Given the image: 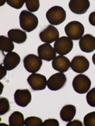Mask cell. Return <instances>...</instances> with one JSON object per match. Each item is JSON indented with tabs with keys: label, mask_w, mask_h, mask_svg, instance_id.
I'll return each instance as SVG.
<instances>
[{
	"label": "cell",
	"mask_w": 95,
	"mask_h": 126,
	"mask_svg": "<svg viewBox=\"0 0 95 126\" xmlns=\"http://www.w3.org/2000/svg\"><path fill=\"white\" fill-rule=\"evenodd\" d=\"M38 56L42 60L50 62L56 57V52L54 47L51 46L48 43H44V44L38 47L37 48Z\"/></svg>",
	"instance_id": "cell-12"
},
{
	"label": "cell",
	"mask_w": 95,
	"mask_h": 126,
	"mask_svg": "<svg viewBox=\"0 0 95 126\" xmlns=\"http://www.w3.org/2000/svg\"><path fill=\"white\" fill-rule=\"evenodd\" d=\"M89 21L91 25L95 26V11L92 12L89 16Z\"/></svg>",
	"instance_id": "cell-29"
},
{
	"label": "cell",
	"mask_w": 95,
	"mask_h": 126,
	"mask_svg": "<svg viewBox=\"0 0 95 126\" xmlns=\"http://www.w3.org/2000/svg\"><path fill=\"white\" fill-rule=\"evenodd\" d=\"M86 101L90 106L95 107V88L90 90L86 94Z\"/></svg>",
	"instance_id": "cell-25"
},
{
	"label": "cell",
	"mask_w": 95,
	"mask_h": 126,
	"mask_svg": "<svg viewBox=\"0 0 95 126\" xmlns=\"http://www.w3.org/2000/svg\"><path fill=\"white\" fill-rule=\"evenodd\" d=\"M73 48V41L67 36L59 37L54 43V49L59 55L69 54Z\"/></svg>",
	"instance_id": "cell-5"
},
{
	"label": "cell",
	"mask_w": 95,
	"mask_h": 126,
	"mask_svg": "<svg viewBox=\"0 0 95 126\" xmlns=\"http://www.w3.org/2000/svg\"><path fill=\"white\" fill-rule=\"evenodd\" d=\"M71 62L64 55H58L52 60V67L59 73H65L69 69Z\"/></svg>",
	"instance_id": "cell-15"
},
{
	"label": "cell",
	"mask_w": 95,
	"mask_h": 126,
	"mask_svg": "<svg viewBox=\"0 0 95 126\" xmlns=\"http://www.w3.org/2000/svg\"><path fill=\"white\" fill-rule=\"evenodd\" d=\"M90 62L84 56H75L71 62V68L74 72L83 73L89 69Z\"/></svg>",
	"instance_id": "cell-10"
},
{
	"label": "cell",
	"mask_w": 95,
	"mask_h": 126,
	"mask_svg": "<svg viewBox=\"0 0 95 126\" xmlns=\"http://www.w3.org/2000/svg\"><path fill=\"white\" fill-rule=\"evenodd\" d=\"M66 11L63 7L55 6L51 7L46 13V18L51 25H58L66 20Z\"/></svg>",
	"instance_id": "cell-2"
},
{
	"label": "cell",
	"mask_w": 95,
	"mask_h": 126,
	"mask_svg": "<svg viewBox=\"0 0 95 126\" xmlns=\"http://www.w3.org/2000/svg\"><path fill=\"white\" fill-rule=\"evenodd\" d=\"M6 3L10 6L14 8V9L19 10L23 6V5L25 3V2L21 1V0H7Z\"/></svg>",
	"instance_id": "cell-26"
},
{
	"label": "cell",
	"mask_w": 95,
	"mask_h": 126,
	"mask_svg": "<svg viewBox=\"0 0 95 126\" xmlns=\"http://www.w3.org/2000/svg\"><path fill=\"white\" fill-rule=\"evenodd\" d=\"M67 77L64 73H57L51 76L48 80L47 86L51 91H57L64 86Z\"/></svg>",
	"instance_id": "cell-9"
},
{
	"label": "cell",
	"mask_w": 95,
	"mask_h": 126,
	"mask_svg": "<svg viewBox=\"0 0 95 126\" xmlns=\"http://www.w3.org/2000/svg\"><path fill=\"white\" fill-rule=\"evenodd\" d=\"M90 2L88 0H71L69 2V8L75 14H83L88 10Z\"/></svg>",
	"instance_id": "cell-13"
},
{
	"label": "cell",
	"mask_w": 95,
	"mask_h": 126,
	"mask_svg": "<svg viewBox=\"0 0 95 126\" xmlns=\"http://www.w3.org/2000/svg\"><path fill=\"white\" fill-rule=\"evenodd\" d=\"M8 37H9L12 41L16 43H25L27 39V35L25 31L20 29H10L8 32Z\"/></svg>",
	"instance_id": "cell-17"
},
{
	"label": "cell",
	"mask_w": 95,
	"mask_h": 126,
	"mask_svg": "<svg viewBox=\"0 0 95 126\" xmlns=\"http://www.w3.org/2000/svg\"><path fill=\"white\" fill-rule=\"evenodd\" d=\"M32 95L28 89H18L14 93V101L16 104L22 107H25L30 103Z\"/></svg>",
	"instance_id": "cell-11"
},
{
	"label": "cell",
	"mask_w": 95,
	"mask_h": 126,
	"mask_svg": "<svg viewBox=\"0 0 95 126\" xmlns=\"http://www.w3.org/2000/svg\"><path fill=\"white\" fill-rule=\"evenodd\" d=\"M0 69H1V77H0V80H2L5 76H6V71L7 69L5 68V66L3 65V64H1L0 65Z\"/></svg>",
	"instance_id": "cell-30"
},
{
	"label": "cell",
	"mask_w": 95,
	"mask_h": 126,
	"mask_svg": "<svg viewBox=\"0 0 95 126\" xmlns=\"http://www.w3.org/2000/svg\"><path fill=\"white\" fill-rule=\"evenodd\" d=\"M27 81L33 90L41 91L45 89L48 80L44 75L35 73H32L30 76H29V77L27 79Z\"/></svg>",
	"instance_id": "cell-7"
},
{
	"label": "cell",
	"mask_w": 95,
	"mask_h": 126,
	"mask_svg": "<svg viewBox=\"0 0 95 126\" xmlns=\"http://www.w3.org/2000/svg\"><path fill=\"white\" fill-rule=\"evenodd\" d=\"M72 86L77 93L85 94L89 92L91 86V80L86 75L79 74L73 79Z\"/></svg>",
	"instance_id": "cell-4"
},
{
	"label": "cell",
	"mask_w": 95,
	"mask_h": 126,
	"mask_svg": "<svg viewBox=\"0 0 95 126\" xmlns=\"http://www.w3.org/2000/svg\"><path fill=\"white\" fill-rule=\"evenodd\" d=\"M43 125L48 126H59V123L56 119H47L43 122Z\"/></svg>",
	"instance_id": "cell-27"
},
{
	"label": "cell",
	"mask_w": 95,
	"mask_h": 126,
	"mask_svg": "<svg viewBox=\"0 0 95 126\" xmlns=\"http://www.w3.org/2000/svg\"><path fill=\"white\" fill-rule=\"evenodd\" d=\"M43 124V121L38 117H29L25 120V126H34V125H40Z\"/></svg>",
	"instance_id": "cell-24"
},
{
	"label": "cell",
	"mask_w": 95,
	"mask_h": 126,
	"mask_svg": "<svg viewBox=\"0 0 95 126\" xmlns=\"http://www.w3.org/2000/svg\"><path fill=\"white\" fill-rule=\"evenodd\" d=\"M82 126V122L80 121L79 120H74V121H71L68 123L67 124V126Z\"/></svg>",
	"instance_id": "cell-28"
},
{
	"label": "cell",
	"mask_w": 95,
	"mask_h": 126,
	"mask_svg": "<svg viewBox=\"0 0 95 126\" xmlns=\"http://www.w3.org/2000/svg\"><path fill=\"white\" fill-rule=\"evenodd\" d=\"M25 5L28 10L30 13H33L39 10L40 8V2L39 0H26Z\"/></svg>",
	"instance_id": "cell-22"
},
{
	"label": "cell",
	"mask_w": 95,
	"mask_h": 126,
	"mask_svg": "<svg viewBox=\"0 0 95 126\" xmlns=\"http://www.w3.org/2000/svg\"><path fill=\"white\" fill-rule=\"evenodd\" d=\"M19 21L21 28L25 32H31L32 31L37 29L39 23L37 16L27 10H22L21 12Z\"/></svg>",
	"instance_id": "cell-1"
},
{
	"label": "cell",
	"mask_w": 95,
	"mask_h": 126,
	"mask_svg": "<svg viewBox=\"0 0 95 126\" xmlns=\"http://www.w3.org/2000/svg\"><path fill=\"white\" fill-rule=\"evenodd\" d=\"M10 111V102L8 98L1 97L0 98V115L6 113Z\"/></svg>",
	"instance_id": "cell-21"
},
{
	"label": "cell",
	"mask_w": 95,
	"mask_h": 126,
	"mask_svg": "<svg viewBox=\"0 0 95 126\" xmlns=\"http://www.w3.org/2000/svg\"><path fill=\"white\" fill-rule=\"evenodd\" d=\"M76 113V107L73 105H66L60 110V117L63 121L69 122L73 120Z\"/></svg>",
	"instance_id": "cell-18"
},
{
	"label": "cell",
	"mask_w": 95,
	"mask_h": 126,
	"mask_svg": "<svg viewBox=\"0 0 95 126\" xmlns=\"http://www.w3.org/2000/svg\"><path fill=\"white\" fill-rule=\"evenodd\" d=\"M83 124L85 126H95V111L86 114L84 117Z\"/></svg>",
	"instance_id": "cell-23"
},
{
	"label": "cell",
	"mask_w": 95,
	"mask_h": 126,
	"mask_svg": "<svg viewBox=\"0 0 95 126\" xmlns=\"http://www.w3.org/2000/svg\"><path fill=\"white\" fill-rule=\"evenodd\" d=\"M39 36L42 42L50 44L52 42H55L59 38V32L55 26L50 25L40 33Z\"/></svg>",
	"instance_id": "cell-8"
},
{
	"label": "cell",
	"mask_w": 95,
	"mask_h": 126,
	"mask_svg": "<svg viewBox=\"0 0 95 126\" xmlns=\"http://www.w3.org/2000/svg\"><path fill=\"white\" fill-rule=\"evenodd\" d=\"M20 62H21V58L19 54L13 51V52L7 53L5 55L2 64L8 71H10L15 69L19 65Z\"/></svg>",
	"instance_id": "cell-16"
},
{
	"label": "cell",
	"mask_w": 95,
	"mask_h": 126,
	"mask_svg": "<svg viewBox=\"0 0 95 126\" xmlns=\"http://www.w3.org/2000/svg\"><path fill=\"white\" fill-rule=\"evenodd\" d=\"M84 26L79 21H73L65 26V33L67 36L72 40L80 39L84 34Z\"/></svg>",
	"instance_id": "cell-3"
},
{
	"label": "cell",
	"mask_w": 95,
	"mask_h": 126,
	"mask_svg": "<svg viewBox=\"0 0 95 126\" xmlns=\"http://www.w3.org/2000/svg\"><path fill=\"white\" fill-rule=\"evenodd\" d=\"M92 61H93V63H94V65H95V54L93 55V57H92Z\"/></svg>",
	"instance_id": "cell-31"
},
{
	"label": "cell",
	"mask_w": 95,
	"mask_h": 126,
	"mask_svg": "<svg viewBox=\"0 0 95 126\" xmlns=\"http://www.w3.org/2000/svg\"><path fill=\"white\" fill-rule=\"evenodd\" d=\"M14 49V45L13 41L9 37H6L4 35H0V50L2 52H13Z\"/></svg>",
	"instance_id": "cell-19"
},
{
	"label": "cell",
	"mask_w": 95,
	"mask_h": 126,
	"mask_svg": "<svg viewBox=\"0 0 95 126\" xmlns=\"http://www.w3.org/2000/svg\"><path fill=\"white\" fill-rule=\"evenodd\" d=\"M42 65V59L35 54H28L24 58V67L31 73H35L40 70Z\"/></svg>",
	"instance_id": "cell-6"
},
{
	"label": "cell",
	"mask_w": 95,
	"mask_h": 126,
	"mask_svg": "<svg viewBox=\"0 0 95 126\" xmlns=\"http://www.w3.org/2000/svg\"><path fill=\"white\" fill-rule=\"evenodd\" d=\"M79 47L86 53H90L95 50V37L90 34H86L79 39Z\"/></svg>",
	"instance_id": "cell-14"
},
{
	"label": "cell",
	"mask_w": 95,
	"mask_h": 126,
	"mask_svg": "<svg viewBox=\"0 0 95 126\" xmlns=\"http://www.w3.org/2000/svg\"><path fill=\"white\" fill-rule=\"evenodd\" d=\"M9 124L10 125H18V126L25 125L24 115L19 111H14L9 117Z\"/></svg>",
	"instance_id": "cell-20"
}]
</instances>
